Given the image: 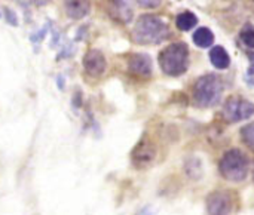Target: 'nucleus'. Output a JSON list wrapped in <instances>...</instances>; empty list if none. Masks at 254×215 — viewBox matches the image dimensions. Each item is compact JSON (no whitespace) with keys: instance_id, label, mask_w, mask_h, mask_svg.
<instances>
[{"instance_id":"obj_22","label":"nucleus","mask_w":254,"mask_h":215,"mask_svg":"<svg viewBox=\"0 0 254 215\" xmlns=\"http://www.w3.org/2000/svg\"><path fill=\"white\" fill-rule=\"evenodd\" d=\"M252 61H253V64H254V55H253V56H252Z\"/></svg>"},{"instance_id":"obj_2","label":"nucleus","mask_w":254,"mask_h":215,"mask_svg":"<svg viewBox=\"0 0 254 215\" xmlns=\"http://www.w3.org/2000/svg\"><path fill=\"white\" fill-rule=\"evenodd\" d=\"M161 70L171 77L182 76L189 67V46L185 42H176L164 48L159 54Z\"/></svg>"},{"instance_id":"obj_8","label":"nucleus","mask_w":254,"mask_h":215,"mask_svg":"<svg viewBox=\"0 0 254 215\" xmlns=\"http://www.w3.org/2000/svg\"><path fill=\"white\" fill-rule=\"evenodd\" d=\"M82 64H83V68H85L86 74L91 76V77H100L107 68L106 58L98 49L88 51L85 54L83 59H82Z\"/></svg>"},{"instance_id":"obj_5","label":"nucleus","mask_w":254,"mask_h":215,"mask_svg":"<svg viewBox=\"0 0 254 215\" xmlns=\"http://www.w3.org/2000/svg\"><path fill=\"white\" fill-rule=\"evenodd\" d=\"M222 114L228 123H238V122L246 120L253 116L254 103L244 97L232 95L225 101Z\"/></svg>"},{"instance_id":"obj_16","label":"nucleus","mask_w":254,"mask_h":215,"mask_svg":"<svg viewBox=\"0 0 254 215\" xmlns=\"http://www.w3.org/2000/svg\"><path fill=\"white\" fill-rule=\"evenodd\" d=\"M240 40L249 49H254V27L252 24H246L240 33Z\"/></svg>"},{"instance_id":"obj_7","label":"nucleus","mask_w":254,"mask_h":215,"mask_svg":"<svg viewBox=\"0 0 254 215\" xmlns=\"http://www.w3.org/2000/svg\"><path fill=\"white\" fill-rule=\"evenodd\" d=\"M156 155H158L156 146L150 140L141 138L131 152V162H132L134 168L146 169L155 162Z\"/></svg>"},{"instance_id":"obj_10","label":"nucleus","mask_w":254,"mask_h":215,"mask_svg":"<svg viewBox=\"0 0 254 215\" xmlns=\"http://www.w3.org/2000/svg\"><path fill=\"white\" fill-rule=\"evenodd\" d=\"M112 18L118 22L128 24L132 21V7L127 0H112L110 1V9H109Z\"/></svg>"},{"instance_id":"obj_24","label":"nucleus","mask_w":254,"mask_h":215,"mask_svg":"<svg viewBox=\"0 0 254 215\" xmlns=\"http://www.w3.org/2000/svg\"><path fill=\"white\" fill-rule=\"evenodd\" d=\"M253 1H254V0H253Z\"/></svg>"},{"instance_id":"obj_23","label":"nucleus","mask_w":254,"mask_h":215,"mask_svg":"<svg viewBox=\"0 0 254 215\" xmlns=\"http://www.w3.org/2000/svg\"><path fill=\"white\" fill-rule=\"evenodd\" d=\"M253 180H254V169H253Z\"/></svg>"},{"instance_id":"obj_1","label":"nucleus","mask_w":254,"mask_h":215,"mask_svg":"<svg viewBox=\"0 0 254 215\" xmlns=\"http://www.w3.org/2000/svg\"><path fill=\"white\" fill-rule=\"evenodd\" d=\"M170 37L168 24L158 15H141L132 30V39L138 45H159Z\"/></svg>"},{"instance_id":"obj_21","label":"nucleus","mask_w":254,"mask_h":215,"mask_svg":"<svg viewBox=\"0 0 254 215\" xmlns=\"http://www.w3.org/2000/svg\"><path fill=\"white\" fill-rule=\"evenodd\" d=\"M37 4H43V3H46V1H49V0H34Z\"/></svg>"},{"instance_id":"obj_12","label":"nucleus","mask_w":254,"mask_h":215,"mask_svg":"<svg viewBox=\"0 0 254 215\" xmlns=\"http://www.w3.org/2000/svg\"><path fill=\"white\" fill-rule=\"evenodd\" d=\"M210 61L219 70H226L231 65V56L223 46H214L210 51Z\"/></svg>"},{"instance_id":"obj_17","label":"nucleus","mask_w":254,"mask_h":215,"mask_svg":"<svg viewBox=\"0 0 254 215\" xmlns=\"http://www.w3.org/2000/svg\"><path fill=\"white\" fill-rule=\"evenodd\" d=\"M240 134H241V138H243L244 144L254 152V122L253 123L246 125V126L241 129Z\"/></svg>"},{"instance_id":"obj_20","label":"nucleus","mask_w":254,"mask_h":215,"mask_svg":"<svg viewBox=\"0 0 254 215\" xmlns=\"http://www.w3.org/2000/svg\"><path fill=\"white\" fill-rule=\"evenodd\" d=\"M246 80H247V83L249 85H252L254 86V64L249 68V71L246 73Z\"/></svg>"},{"instance_id":"obj_19","label":"nucleus","mask_w":254,"mask_h":215,"mask_svg":"<svg viewBox=\"0 0 254 215\" xmlns=\"http://www.w3.org/2000/svg\"><path fill=\"white\" fill-rule=\"evenodd\" d=\"M140 6H143V7H158L161 3H162V0H135Z\"/></svg>"},{"instance_id":"obj_18","label":"nucleus","mask_w":254,"mask_h":215,"mask_svg":"<svg viewBox=\"0 0 254 215\" xmlns=\"http://www.w3.org/2000/svg\"><path fill=\"white\" fill-rule=\"evenodd\" d=\"M4 18H6L7 24H10V25H13V27L18 25V16H16V13H15L13 10H10L9 7H4Z\"/></svg>"},{"instance_id":"obj_3","label":"nucleus","mask_w":254,"mask_h":215,"mask_svg":"<svg viewBox=\"0 0 254 215\" xmlns=\"http://www.w3.org/2000/svg\"><path fill=\"white\" fill-rule=\"evenodd\" d=\"M222 94L223 82L214 73L201 76L193 85V103L201 108H210L219 104Z\"/></svg>"},{"instance_id":"obj_15","label":"nucleus","mask_w":254,"mask_h":215,"mask_svg":"<svg viewBox=\"0 0 254 215\" xmlns=\"http://www.w3.org/2000/svg\"><path fill=\"white\" fill-rule=\"evenodd\" d=\"M185 171H186V174H188L189 178L199 180L202 177V165H201L199 159H196V158L188 159L186 163H185Z\"/></svg>"},{"instance_id":"obj_13","label":"nucleus","mask_w":254,"mask_h":215,"mask_svg":"<svg viewBox=\"0 0 254 215\" xmlns=\"http://www.w3.org/2000/svg\"><path fill=\"white\" fill-rule=\"evenodd\" d=\"M192 39H193V43H195L198 48H202V49L210 48V46H213V43H214V34H213V31H211L210 28H207V27L196 28L195 33H193V36H192Z\"/></svg>"},{"instance_id":"obj_6","label":"nucleus","mask_w":254,"mask_h":215,"mask_svg":"<svg viewBox=\"0 0 254 215\" xmlns=\"http://www.w3.org/2000/svg\"><path fill=\"white\" fill-rule=\"evenodd\" d=\"M207 214L211 215H226L235 213L238 208L237 195L229 190H217L208 195L207 198Z\"/></svg>"},{"instance_id":"obj_4","label":"nucleus","mask_w":254,"mask_h":215,"mask_svg":"<svg viewBox=\"0 0 254 215\" xmlns=\"http://www.w3.org/2000/svg\"><path fill=\"white\" fill-rule=\"evenodd\" d=\"M249 169H250V159L240 149H231L225 152V155L219 161L220 175L231 183L244 181L249 175Z\"/></svg>"},{"instance_id":"obj_14","label":"nucleus","mask_w":254,"mask_h":215,"mask_svg":"<svg viewBox=\"0 0 254 215\" xmlns=\"http://www.w3.org/2000/svg\"><path fill=\"white\" fill-rule=\"evenodd\" d=\"M198 24V18L195 13H192L190 10H185L182 13L177 15L176 18V25L180 31H189L192 30L195 25Z\"/></svg>"},{"instance_id":"obj_9","label":"nucleus","mask_w":254,"mask_h":215,"mask_svg":"<svg viewBox=\"0 0 254 215\" xmlns=\"http://www.w3.org/2000/svg\"><path fill=\"white\" fill-rule=\"evenodd\" d=\"M128 70L134 76L150 77L152 70H153L152 58L147 54H134L128 59Z\"/></svg>"},{"instance_id":"obj_11","label":"nucleus","mask_w":254,"mask_h":215,"mask_svg":"<svg viewBox=\"0 0 254 215\" xmlns=\"http://www.w3.org/2000/svg\"><path fill=\"white\" fill-rule=\"evenodd\" d=\"M64 9L68 18L71 19H82L91 10L89 0H64Z\"/></svg>"}]
</instances>
